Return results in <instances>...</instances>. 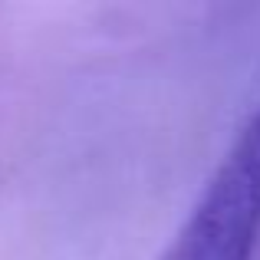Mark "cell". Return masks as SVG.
Listing matches in <instances>:
<instances>
[{"mask_svg": "<svg viewBox=\"0 0 260 260\" xmlns=\"http://www.w3.org/2000/svg\"><path fill=\"white\" fill-rule=\"evenodd\" d=\"M260 247V109L158 260H254Z\"/></svg>", "mask_w": 260, "mask_h": 260, "instance_id": "1", "label": "cell"}]
</instances>
